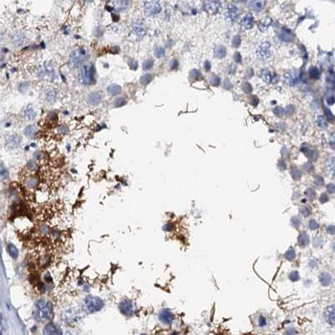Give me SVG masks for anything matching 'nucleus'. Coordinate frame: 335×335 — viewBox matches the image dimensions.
Returning <instances> with one entry per match:
<instances>
[{
  "label": "nucleus",
  "mask_w": 335,
  "mask_h": 335,
  "mask_svg": "<svg viewBox=\"0 0 335 335\" xmlns=\"http://www.w3.org/2000/svg\"><path fill=\"white\" fill-rule=\"evenodd\" d=\"M107 90L110 96H117L121 92V87L118 84H111L107 88Z\"/></svg>",
  "instance_id": "nucleus-16"
},
{
  "label": "nucleus",
  "mask_w": 335,
  "mask_h": 335,
  "mask_svg": "<svg viewBox=\"0 0 335 335\" xmlns=\"http://www.w3.org/2000/svg\"><path fill=\"white\" fill-rule=\"evenodd\" d=\"M154 65V61L152 59H147L145 60L143 63V70L144 71H148L150 69H152Z\"/></svg>",
  "instance_id": "nucleus-32"
},
{
  "label": "nucleus",
  "mask_w": 335,
  "mask_h": 335,
  "mask_svg": "<svg viewBox=\"0 0 335 335\" xmlns=\"http://www.w3.org/2000/svg\"><path fill=\"white\" fill-rule=\"evenodd\" d=\"M37 128L35 125H29L24 130V134L26 137H32L36 132Z\"/></svg>",
  "instance_id": "nucleus-28"
},
{
  "label": "nucleus",
  "mask_w": 335,
  "mask_h": 335,
  "mask_svg": "<svg viewBox=\"0 0 335 335\" xmlns=\"http://www.w3.org/2000/svg\"><path fill=\"white\" fill-rule=\"evenodd\" d=\"M317 123L320 127H323V128H325L327 127V121L325 120L324 117H318V119H317Z\"/></svg>",
  "instance_id": "nucleus-36"
},
{
  "label": "nucleus",
  "mask_w": 335,
  "mask_h": 335,
  "mask_svg": "<svg viewBox=\"0 0 335 335\" xmlns=\"http://www.w3.org/2000/svg\"><path fill=\"white\" fill-rule=\"evenodd\" d=\"M271 54H272V52H271V45L268 42L262 43L261 45H258V47L256 49V55L260 59H269L271 56Z\"/></svg>",
  "instance_id": "nucleus-6"
},
{
  "label": "nucleus",
  "mask_w": 335,
  "mask_h": 335,
  "mask_svg": "<svg viewBox=\"0 0 335 335\" xmlns=\"http://www.w3.org/2000/svg\"><path fill=\"white\" fill-rule=\"evenodd\" d=\"M327 189H328V191L329 192L330 194H333V193L335 192V186L333 183H330V184L327 186Z\"/></svg>",
  "instance_id": "nucleus-50"
},
{
  "label": "nucleus",
  "mask_w": 335,
  "mask_h": 335,
  "mask_svg": "<svg viewBox=\"0 0 335 335\" xmlns=\"http://www.w3.org/2000/svg\"><path fill=\"white\" fill-rule=\"evenodd\" d=\"M324 318L331 325H335V305L328 307L324 311Z\"/></svg>",
  "instance_id": "nucleus-12"
},
{
  "label": "nucleus",
  "mask_w": 335,
  "mask_h": 335,
  "mask_svg": "<svg viewBox=\"0 0 335 335\" xmlns=\"http://www.w3.org/2000/svg\"><path fill=\"white\" fill-rule=\"evenodd\" d=\"M289 278H290L291 281H293V282H297V281H298L299 280V274L298 271H292L290 273V275H289Z\"/></svg>",
  "instance_id": "nucleus-39"
},
{
  "label": "nucleus",
  "mask_w": 335,
  "mask_h": 335,
  "mask_svg": "<svg viewBox=\"0 0 335 335\" xmlns=\"http://www.w3.org/2000/svg\"><path fill=\"white\" fill-rule=\"evenodd\" d=\"M44 335H62V331L59 326L51 323L45 327Z\"/></svg>",
  "instance_id": "nucleus-11"
},
{
  "label": "nucleus",
  "mask_w": 335,
  "mask_h": 335,
  "mask_svg": "<svg viewBox=\"0 0 335 335\" xmlns=\"http://www.w3.org/2000/svg\"><path fill=\"white\" fill-rule=\"evenodd\" d=\"M132 29V34H133V35H135L136 37L142 38V37L144 36V34H145V28H144V24H143V22L137 21V22L134 23V24H133Z\"/></svg>",
  "instance_id": "nucleus-13"
},
{
  "label": "nucleus",
  "mask_w": 335,
  "mask_h": 335,
  "mask_svg": "<svg viewBox=\"0 0 335 335\" xmlns=\"http://www.w3.org/2000/svg\"><path fill=\"white\" fill-rule=\"evenodd\" d=\"M291 222H292V225L295 227H299V225H301V220L299 219L298 217H293L291 220Z\"/></svg>",
  "instance_id": "nucleus-42"
},
{
  "label": "nucleus",
  "mask_w": 335,
  "mask_h": 335,
  "mask_svg": "<svg viewBox=\"0 0 335 335\" xmlns=\"http://www.w3.org/2000/svg\"><path fill=\"white\" fill-rule=\"evenodd\" d=\"M153 53H154V55L157 58H162L165 55V49L162 47V46L157 45L153 50Z\"/></svg>",
  "instance_id": "nucleus-30"
},
{
  "label": "nucleus",
  "mask_w": 335,
  "mask_h": 335,
  "mask_svg": "<svg viewBox=\"0 0 335 335\" xmlns=\"http://www.w3.org/2000/svg\"><path fill=\"white\" fill-rule=\"evenodd\" d=\"M298 240L299 245L302 246V247H304V246H306V245L309 244V236H308V235H307L306 232H303V233H301L299 235Z\"/></svg>",
  "instance_id": "nucleus-21"
},
{
  "label": "nucleus",
  "mask_w": 335,
  "mask_h": 335,
  "mask_svg": "<svg viewBox=\"0 0 335 335\" xmlns=\"http://www.w3.org/2000/svg\"><path fill=\"white\" fill-rule=\"evenodd\" d=\"M285 257H286V259L288 260V261H293V260H294L296 257L295 251L293 250V248L289 249V250L286 252V254H285Z\"/></svg>",
  "instance_id": "nucleus-35"
},
{
  "label": "nucleus",
  "mask_w": 335,
  "mask_h": 335,
  "mask_svg": "<svg viewBox=\"0 0 335 335\" xmlns=\"http://www.w3.org/2000/svg\"><path fill=\"white\" fill-rule=\"evenodd\" d=\"M306 194H307V196L309 198V199H313L314 195H315V193H314V191L312 190V189H308V190L306 192Z\"/></svg>",
  "instance_id": "nucleus-48"
},
{
  "label": "nucleus",
  "mask_w": 335,
  "mask_h": 335,
  "mask_svg": "<svg viewBox=\"0 0 335 335\" xmlns=\"http://www.w3.org/2000/svg\"><path fill=\"white\" fill-rule=\"evenodd\" d=\"M104 302L96 296H87L82 302V308L86 313H95L103 308Z\"/></svg>",
  "instance_id": "nucleus-2"
},
{
  "label": "nucleus",
  "mask_w": 335,
  "mask_h": 335,
  "mask_svg": "<svg viewBox=\"0 0 335 335\" xmlns=\"http://www.w3.org/2000/svg\"><path fill=\"white\" fill-rule=\"evenodd\" d=\"M262 77H263V79L266 81V82H269L271 79V77H270V75H269V73L268 72H267V71H263V75H262Z\"/></svg>",
  "instance_id": "nucleus-53"
},
{
  "label": "nucleus",
  "mask_w": 335,
  "mask_h": 335,
  "mask_svg": "<svg viewBox=\"0 0 335 335\" xmlns=\"http://www.w3.org/2000/svg\"><path fill=\"white\" fill-rule=\"evenodd\" d=\"M21 143V138L17 134H12L6 138L5 147L8 149H15L17 148Z\"/></svg>",
  "instance_id": "nucleus-8"
},
{
  "label": "nucleus",
  "mask_w": 335,
  "mask_h": 335,
  "mask_svg": "<svg viewBox=\"0 0 335 335\" xmlns=\"http://www.w3.org/2000/svg\"><path fill=\"white\" fill-rule=\"evenodd\" d=\"M119 309L123 315L131 317L134 314V305L129 299H124L119 304Z\"/></svg>",
  "instance_id": "nucleus-7"
},
{
  "label": "nucleus",
  "mask_w": 335,
  "mask_h": 335,
  "mask_svg": "<svg viewBox=\"0 0 335 335\" xmlns=\"http://www.w3.org/2000/svg\"><path fill=\"white\" fill-rule=\"evenodd\" d=\"M144 14L148 17H154L160 14L162 11V6L158 1H148L143 5Z\"/></svg>",
  "instance_id": "nucleus-5"
},
{
  "label": "nucleus",
  "mask_w": 335,
  "mask_h": 335,
  "mask_svg": "<svg viewBox=\"0 0 335 335\" xmlns=\"http://www.w3.org/2000/svg\"><path fill=\"white\" fill-rule=\"evenodd\" d=\"M298 71H290L289 73L286 75V81L288 84L293 85L295 84L296 82H298Z\"/></svg>",
  "instance_id": "nucleus-20"
},
{
  "label": "nucleus",
  "mask_w": 335,
  "mask_h": 335,
  "mask_svg": "<svg viewBox=\"0 0 335 335\" xmlns=\"http://www.w3.org/2000/svg\"><path fill=\"white\" fill-rule=\"evenodd\" d=\"M309 75L312 78H318L319 76V72L318 70L316 67H312L309 70Z\"/></svg>",
  "instance_id": "nucleus-37"
},
{
  "label": "nucleus",
  "mask_w": 335,
  "mask_h": 335,
  "mask_svg": "<svg viewBox=\"0 0 335 335\" xmlns=\"http://www.w3.org/2000/svg\"><path fill=\"white\" fill-rule=\"evenodd\" d=\"M237 14V9L236 6L230 5L228 7V9L226 11V15L228 16L230 20H234Z\"/></svg>",
  "instance_id": "nucleus-29"
},
{
  "label": "nucleus",
  "mask_w": 335,
  "mask_h": 335,
  "mask_svg": "<svg viewBox=\"0 0 335 335\" xmlns=\"http://www.w3.org/2000/svg\"><path fill=\"white\" fill-rule=\"evenodd\" d=\"M48 117L51 119V121H55V120H57V115L56 113L54 112H51L49 113Z\"/></svg>",
  "instance_id": "nucleus-49"
},
{
  "label": "nucleus",
  "mask_w": 335,
  "mask_h": 335,
  "mask_svg": "<svg viewBox=\"0 0 335 335\" xmlns=\"http://www.w3.org/2000/svg\"><path fill=\"white\" fill-rule=\"evenodd\" d=\"M80 83L83 86H90L95 81V68L91 63H86L82 66L79 75Z\"/></svg>",
  "instance_id": "nucleus-4"
},
{
  "label": "nucleus",
  "mask_w": 335,
  "mask_h": 335,
  "mask_svg": "<svg viewBox=\"0 0 335 335\" xmlns=\"http://www.w3.org/2000/svg\"><path fill=\"white\" fill-rule=\"evenodd\" d=\"M249 5L251 6V8L256 11H259V10H262L263 9V6H264V3L262 2H260V1H257V2H251L249 3Z\"/></svg>",
  "instance_id": "nucleus-34"
},
{
  "label": "nucleus",
  "mask_w": 335,
  "mask_h": 335,
  "mask_svg": "<svg viewBox=\"0 0 335 335\" xmlns=\"http://www.w3.org/2000/svg\"><path fill=\"white\" fill-rule=\"evenodd\" d=\"M23 115H24V117L25 118V120L29 121H34L35 117H36V112H35V111L34 110V108L31 105H29L24 108V110L23 112Z\"/></svg>",
  "instance_id": "nucleus-14"
},
{
  "label": "nucleus",
  "mask_w": 335,
  "mask_h": 335,
  "mask_svg": "<svg viewBox=\"0 0 335 335\" xmlns=\"http://www.w3.org/2000/svg\"><path fill=\"white\" fill-rule=\"evenodd\" d=\"M240 25L242 29H251L253 25V20L252 18L250 17V16H245V18H243L240 23Z\"/></svg>",
  "instance_id": "nucleus-19"
},
{
  "label": "nucleus",
  "mask_w": 335,
  "mask_h": 335,
  "mask_svg": "<svg viewBox=\"0 0 335 335\" xmlns=\"http://www.w3.org/2000/svg\"><path fill=\"white\" fill-rule=\"evenodd\" d=\"M258 323H259V325L261 327L265 326V325H266V324H267L266 318H263V317H260L259 319H258Z\"/></svg>",
  "instance_id": "nucleus-52"
},
{
  "label": "nucleus",
  "mask_w": 335,
  "mask_h": 335,
  "mask_svg": "<svg viewBox=\"0 0 335 335\" xmlns=\"http://www.w3.org/2000/svg\"><path fill=\"white\" fill-rule=\"evenodd\" d=\"M58 131H59L60 133H61V134H65V133L68 132L67 126L62 124V125L59 126V127H58Z\"/></svg>",
  "instance_id": "nucleus-44"
},
{
  "label": "nucleus",
  "mask_w": 335,
  "mask_h": 335,
  "mask_svg": "<svg viewBox=\"0 0 335 335\" xmlns=\"http://www.w3.org/2000/svg\"><path fill=\"white\" fill-rule=\"evenodd\" d=\"M127 100L124 96H119L117 98L115 99V101L113 102V107L115 108H119V107H121L125 106L127 104Z\"/></svg>",
  "instance_id": "nucleus-27"
},
{
  "label": "nucleus",
  "mask_w": 335,
  "mask_h": 335,
  "mask_svg": "<svg viewBox=\"0 0 335 335\" xmlns=\"http://www.w3.org/2000/svg\"><path fill=\"white\" fill-rule=\"evenodd\" d=\"M326 113H327V117H328V119L330 120V121H333V116L332 115V113L330 112L328 110H326Z\"/></svg>",
  "instance_id": "nucleus-54"
},
{
  "label": "nucleus",
  "mask_w": 335,
  "mask_h": 335,
  "mask_svg": "<svg viewBox=\"0 0 335 335\" xmlns=\"http://www.w3.org/2000/svg\"><path fill=\"white\" fill-rule=\"evenodd\" d=\"M56 91L53 89H50V90H47V92L45 94V99H46V102L50 103V104H52L54 102H55L56 100Z\"/></svg>",
  "instance_id": "nucleus-22"
},
{
  "label": "nucleus",
  "mask_w": 335,
  "mask_h": 335,
  "mask_svg": "<svg viewBox=\"0 0 335 335\" xmlns=\"http://www.w3.org/2000/svg\"><path fill=\"white\" fill-rule=\"evenodd\" d=\"M24 40H25L24 34L21 32H16L12 36V43L17 47L22 46L24 43Z\"/></svg>",
  "instance_id": "nucleus-15"
},
{
  "label": "nucleus",
  "mask_w": 335,
  "mask_h": 335,
  "mask_svg": "<svg viewBox=\"0 0 335 335\" xmlns=\"http://www.w3.org/2000/svg\"><path fill=\"white\" fill-rule=\"evenodd\" d=\"M330 142L332 143L333 146L335 147V133H333L332 136H331V138H330Z\"/></svg>",
  "instance_id": "nucleus-55"
},
{
  "label": "nucleus",
  "mask_w": 335,
  "mask_h": 335,
  "mask_svg": "<svg viewBox=\"0 0 335 335\" xmlns=\"http://www.w3.org/2000/svg\"><path fill=\"white\" fill-rule=\"evenodd\" d=\"M45 72L47 73L50 77H52L53 78L54 76H55V69H54L53 65L51 63H46L45 65Z\"/></svg>",
  "instance_id": "nucleus-31"
},
{
  "label": "nucleus",
  "mask_w": 335,
  "mask_h": 335,
  "mask_svg": "<svg viewBox=\"0 0 335 335\" xmlns=\"http://www.w3.org/2000/svg\"><path fill=\"white\" fill-rule=\"evenodd\" d=\"M308 227H309L312 231H315L318 228V222L316 221L315 220H311L308 223Z\"/></svg>",
  "instance_id": "nucleus-40"
},
{
  "label": "nucleus",
  "mask_w": 335,
  "mask_h": 335,
  "mask_svg": "<svg viewBox=\"0 0 335 335\" xmlns=\"http://www.w3.org/2000/svg\"><path fill=\"white\" fill-rule=\"evenodd\" d=\"M24 184L28 189H34L38 184V179L34 176H29L24 181Z\"/></svg>",
  "instance_id": "nucleus-23"
},
{
  "label": "nucleus",
  "mask_w": 335,
  "mask_h": 335,
  "mask_svg": "<svg viewBox=\"0 0 335 335\" xmlns=\"http://www.w3.org/2000/svg\"><path fill=\"white\" fill-rule=\"evenodd\" d=\"M327 232L330 235H334L335 234V226L333 225H329L327 227Z\"/></svg>",
  "instance_id": "nucleus-47"
},
{
  "label": "nucleus",
  "mask_w": 335,
  "mask_h": 335,
  "mask_svg": "<svg viewBox=\"0 0 335 335\" xmlns=\"http://www.w3.org/2000/svg\"><path fill=\"white\" fill-rule=\"evenodd\" d=\"M128 65H129V67L132 69V70H134V71H136L137 69H138V61L137 60H129L128 61Z\"/></svg>",
  "instance_id": "nucleus-41"
},
{
  "label": "nucleus",
  "mask_w": 335,
  "mask_h": 335,
  "mask_svg": "<svg viewBox=\"0 0 335 335\" xmlns=\"http://www.w3.org/2000/svg\"><path fill=\"white\" fill-rule=\"evenodd\" d=\"M7 251H8V252H9V254L10 255L12 258L15 259V258H17L18 256H19V251H18L17 247H16L14 244H12V243H9V244L7 245Z\"/></svg>",
  "instance_id": "nucleus-24"
},
{
  "label": "nucleus",
  "mask_w": 335,
  "mask_h": 335,
  "mask_svg": "<svg viewBox=\"0 0 335 335\" xmlns=\"http://www.w3.org/2000/svg\"><path fill=\"white\" fill-rule=\"evenodd\" d=\"M26 166L28 168V169L31 170V171H34L37 169V164L35 163V161L34 160H29L28 161V163L26 164Z\"/></svg>",
  "instance_id": "nucleus-38"
},
{
  "label": "nucleus",
  "mask_w": 335,
  "mask_h": 335,
  "mask_svg": "<svg viewBox=\"0 0 335 335\" xmlns=\"http://www.w3.org/2000/svg\"><path fill=\"white\" fill-rule=\"evenodd\" d=\"M152 79H153V76H152V74L145 73L140 77V83H141L143 86H146L149 84L150 82H152Z\"/></svg>",
  "instance_id": "nucleus-25"
},
{
  "label": "nucleus",
  "mask_w": 335,
  "mask_h": 335,
  "mask_svg": "<svg viewBox=\"0 0 335 335\" xmlns=\"http://www.w3.org/2000/svg\"><path fill=\"white\" fill-rule=\"evenodd\" d=\"M87 58V51L83 47H80L71 52L70 58H69V65L72 68H78L80 66H83Z\"/></svg>",
  "instance_id": "nucleus-3"
},
{
  "label": "nucleus",
  "mask_w": 335,
  "mask_h": 335,
  "mask_svg": "<svg viewBox=\"0 0 335 335\" xmlns=\"http://www.w3.org/2000/svg\"><path fill=\"white\" fill-rule=\"evenodd\" d=\"M1 177H2L3 179H5V178H8V171H7V169H6L3 165L1 167Z\"/></svg>",
  "instance_id": "nucleus-45"
},
{
  "label": "nucleus",
  "mask_w": 335,
  "mask_h": 335,
  "mask_svg": "<svg viewBox=\"0 0 335 335\" xmlns=\"http://www.w3.org/2000/svg\"><path fill=\"white\" fill-rule=\"evenodd\" d=\"M319 200H320V202H321V203H326L327 201L328 200V197L327 196L326 194H323L321 196H320V199H319Z\"/></svg>",
  "instance_id": "nucleus-51"
},
{
  "label": "nucleus",
  "mask_w": 335,
  "mask_h": 335,
  "mask_svg": "<svg viewBox=\"0 0 335 335\" xmlns=\"http://www.w3.org/2000/svg\"><path fill=\"white\" fill-rule=\"evenodd\" d=\"M111 3L112 4V7L114 10H123L127 9L129 5V2L127 1H114Z\"/></svg>",
  "instance_id": "nucleus-17"
},
{
  "label": "nucleus",
  "mask_w": 335,
  "mask_h": 335,
  "mask_svg": "<svg viewBox=\"0 0 335 335\" xmlns=\"http://www.w3.org/2000/svg\"><path fill=\"white\" fill-rule=\"evenodd\" d=\"M34 318L39 322L50 320L53 317V307L49 301L45 299H40L34 304Z\"/></svg>",
  "instance_id": "nucleus-1"
},
{
  "label": "nucleus",
  "mask_w": 335,
  "mask_h": 335,
  "mask_svg": "<svg viewBox=\"0 0 335 335\" xmlns=\"http://www.w3.org/2000/svg\"><path fill=\"white\" fill-rule=\"evenodd\" d=\"M301 212H302V214H303V215H304L305 217H307L310 214V213H311V210H310L309 208H307V207H304V208L302 209Z\"/></svg>",
  "instance_id": "nucleus-46"
},
{
  "label": "nucleus",
  "mask_w": 335,
  "mask_h": 335,
  "mask_svg": "<svg viewBox=\"0 0 335 335\" xmlns=\"http://www.w3.org/2000/svg\"><path fill=\"white\" fill-rule=\"evenodd\" d=\"M319 281L323 286H328L331 283V276L328 273H322L319 276Z\"/></svg>",
  "instance_id": "nucleus-26"
},
{
  "label": "nucleus",
  "mask_w": 335,
  "mask_h": 335,
  "mask_svg": "<svg viewBox=\"0 0 335 335\" xmlns=\"http://www.w3.org/2000/svg\"><path fill=\"white\" fill-rule=\"evenodd\" d=\"M86 100L90 106H97L102 102V93L99 91H91L88 94Z\"/></svg>",
  "instance_id": "nucleus-10"
},
{
  "label": "nucleus",
  "mask_w": 335,
  "mask_h": 335,
  "mask_svg": "<svg viewBox=\"0 0 335 335\" xmlns=\"http://www.w3.org/2000/svg\"><path fill=\"white\" fill-rule=\"evenodd\" d=\"M158 318L163 324H169L174 319V315L169 309H163L158 314Z\"/></svg>",
  "instance_id": "nucleus-9"
},
{
  "label": "nucleus",
  "mask_w": 335,
  "mask_h": 335,
  "mask_svg": "<svg viewBox=\"0 0 335 335\" xmlns=\"http://www.w3.org/2000/svg\"><path fill=\"white\" fill-rule=\"evenodd\" d=\"M205 9L211 14H215L220 9V3L218 2H207L205 4Z\"/></svg>",
  "instance_id": "nucleus-18"
},
{
  "label": "nucleus",
  "mask_w": 335,
  "mask_h": 335,
  "mask_svg": "<svg viewBox=\"0 0 335 335\" xmlns=\"http://www.w3.org/2000/svg\"><path fill=\"white\" fill-rule=\"evenodd\" d=\"M327 169L332 174L335 175V158H330L327 163Z\"/></svg>",
  "instance_id": "nucleus-33"
},
{
  "label": "nucleus",
  "mask_w": 335,
  "mask_h": 335,
  "mask_svg": "<svg viewBox=\"0 0 335 335\" xmlns=\"http://www.w3.org/2000/svg\"><path fill=\"white\" fill-rule=\"evenodd\" d=\"M178 65V61L176 60H172V64H171V67L172 68H175L176 66Z\"/></svg>",
  "instance_id": "nucleus-56"
},
{
  "label": "nucleus",
  "mask_w": 335,
  "mask_h": 335,
  "mask_svg": "<svg viewBox=\"0 0 335 335\" xmlns=\"http://www.w3.org/2000/svg\"><path fill=\"white\" fill-rule=\"evenodd\" d=\"M28 86H29V84L27 83V82H22V83H20V88H19V90H20V92H22V93L25 92L26 90H28Z\"/></svg>",
  "instance_id": "nucleus-43"
}]
</instances>
